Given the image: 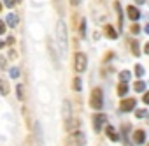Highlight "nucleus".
<instances>
[{
    "instance_id": "obj_1",
    "label": "nucleus",
    "mask_w": 149,
    "mask_h": 146,
    "mask_svg": "<svg viewBox=\"0 0 149 146\" xmlns=\"http://www.w3.org/2000/svg\"><path fill=\"white\" fill-rule=\"evenodd\" d=\"M56 37H58V48H60V53L65 55V53H67V28H65L63 20H60L58 25H56Z\"/></svg>"
},
{
    "instance_id": "obj_2",
    "label": "nucleus",
    "mask_w": 149,
    "mask_h": 146,
    "mask_svg": "<svg viewBox=\"0 0 149 146\" xmlns=\"http://www.w3.org/2000/svg\"><path fill=\"white\" fill-rule=\"evenodd\" d=\"M84 142H86L84 134H81V132H72V134L67 137L65 146H84Z\"/></svg>"
},
{
    "instance_id": "obj_3",
    "label": "nucleus",
    "mask_w": 149,
    "mask_h": 146,
    "mask_svg": "<svg viewBox=\"0 0 149 146\" xmlns=\"http://www.w3.org/2000/svg\"><path fill=\"white\" fill-rule=\"evenodd\" d=\"M90 104H91L93 109H102V107H104V95H102V90H100V88H93V90H91Z\"/></svg>"
},
{
    "instance_id": "obj_4",
    "label": "nucleus",
    "mask_w": 149,
    "mask_h": 146,
    "mask_svg": "<svg viewBox=\"0 0 149 146\" xmlns=\"http://www.w3.org/2000/svg\"><path fill=\"white\" fill-rule=\"evenodd\" d=\"M86 63H88V60H86V55L84 53H76V56H74V67H76V70L77 72H83V70H86Z\"/></svg>"
},
{
    "instance_id": "obj_5",
    "label": "nucleus",
    "mask_w": 149,
    "mask_h": 146,
    "mask_svg": "<svg viewBox=\"0 0 149 146\" xmlns=\"http://www.w3.org/2000/svg\"><path fill=\"white\" fill-rule=\"evenodd\" d=\"M105 123H107V116L104 113H98V114L93 116V128H95V132H100Z\"/></svg>"
},
{
    "instance_id": "obj_6",
    "label": "nucleus",
    "mask_w": 149,
    "mask_h": 146,
    "mask_svg": "<svg viewBox=\"0 0 149 146\" xmlns=\"http://www.w3.org/2000/svg\"><path fill=\"white\" fill-rule=\"evenodd\" d=\"M79 125H81V121L79 120H76V118H70V120H67V123H65V130L67 132H77L79 130Z\"/></svg>"
},
{
    "instance_id": "obj_7",
    "label": "nucleus",
    "mask_w": 149,
    "mask_h": 146,
    "mask_svg": "<svg viewBox=\"0 0 149 146\" xmlns=\"http://www.w3.org/2000/svg\"><path fill=\"white\" fill-rule=\"evenodd\" d=\"M119 109H121V111H125V113H128V111L135 109V99H125V100H121Z\"/></svg>"
},
{
    "instance_id": "obj_8",
    "label": "nucleus",
    "mask_w": 149,
    "mask_h": 146,
    "mask_svg": "<svg viewBox=\"0 0 149 146\" xmlns=\"http://www.w3.org/2000/svg\"><path fill=\"white\" fill-rule=\"evenodd\" d=\"M126 11H128V18H130L132 21H137V20L140 18V11H139L137 7H133V6H130V7H128Z\"/></svg>"
},
{
    "instance_id": "obj_9",
    "label": "nucleus",
    "mask_w": 149,
    "mask_h": 146,
    "mask_svg": "<svg viewBox=\"0 0 149 146\" xmlns=\"http://www.w3.org/2000/svg\"><path fill=\"white\" fill-rule=\"evenodd\" d=\"M133 141H135V144H144V141H146V132H144V130H135V132H133Z\"/></svg>"
},
{
    "instance_id": "obj_10",
    "label": "nucleus",
    "mask_w": 149,
    "mask_h": 146,
    "mask_svg": "<svg viewBox=\"0 0 149 146\" xmlns=\"http://www.w3.org/2000/svg\"><path fill=\"white\" fill-rule=\"evenodd\" d=\"M0 95H9V83L0 76Z\"/></svg>"
},
{
    "instance_id": "obj_11",
    "label": "nucleus",
    "mask_w": 149,
    "mask_h": 146,
    "mask_svg": "<svg viewBox=\"0 0 149 146\" xmlns=\"http://www.w3.org/2000/svg\"><path fill=\"white\" fill-rule=\"evenodd\" d=\"M18 14H14V13H11L9 16H7V23H9V27H16L18 25Z\"/></svg>"
},
{
    "instance_id": "obj_12",
    "label": "nucleus",
    "mask_w": 149,
    "mask_h": 146,
    "mask_svg": "<svg viewBox=\"0 0 149 146\" xmlns=\"http://www.w3.org/2000/svg\"><path fill=\"white\" fill-rule=\"evenodd\" d=\"M107 134H109V137H111V141H118L119 139V135L116 134V130L111 127V125H107Z\"/></svg>"
},
{
    "instance_id": "obj_13",
    "label": "nucleus",
    "mask_w": 149,
    "mask_h": 146,
    "mask_svg": "<svg viewBox=\"0 0 149 146\" xmlns=\"http://www.w3.org/2000/svg\"><path fill=\"white\" fill-rule=\"evenodd\" d=\"M130 76H132V74H130L128 70H123L121 74H119V79H121V83H123V85H126V83L130 81Z\"/></svg>"
},
{
    "instance_id": "obj_14",
    "label": "nucleus",
    "mask_w": 149,
    "mask_h": 146,
    "mask_svg": "<svg viewBox=\"0 0 149 146\" xmlns=\"http://www.w3.org/2000/svg\"><path fill=\"white\" fill-rule=\"evenodd\" d=\"M105 34H107L111 39H116V37H118V34L114 32V28H112L111 25H105Z\"/></svg>"
},
{
    "instance_id": "obj_15",
    "label": "nucleus",
    "mask_w": 149,
    "mask_h": 146,
    "mask_svg": "<svg viewBox=\"0 0 149 146\" xmlns=\"http://www.w3.org/2000/svg\"><path fill=\"white\" fill-rule=\"evenodd\" d=\"M133 90H135V92H144V90H146V83H144V81H137L135 86H133Z\"/></svg>"
},
{
    "instance_id": "obj_16",
    "label": "nucleus",
    "mask_w": 149,
    "mask_h": 146,
    "mask_svg": "<svg viewBox=\"0 0 149 146\" xmlns=\"http://www.w3.org/2000/svg\"><path fill=\"white\" fill-rule=\"evenodd\" d=\"M9 74H11V78H13V79H18V78H19V69H18V67H13Z\"/></svg>"
},
{
    "instance_id": "obj_17",
    "label": "nucleus",
    "mask_w": 149,
    "mask_h": 146,
    "mask_svg": "<svg viewBox=\"0 0 149 146\" xmlns=\"http://www.w3.org/2000/svg\"><path fill=\"white\" fill-rule=\"evenodd\" d=\"M132 51H133V55H135V56H139V55H140V49H139V42H137V41H133V42H132Z\"/></svg>"
},
{
    "instance_id": "obj_18",
    "label": "nucleus",
    "mask_w": 149,
    "mask_h": 146,
    "mask_svg": "<svg viewBox=\"0 0 149 146\" xmlns=\"http://www.w3.org/2000/svg\"><path fill=\"white\" fill-rule=\"evenodd\" d=\"M81 88H83L81 79H79V78H76V79H74V90H76V92H81Z\"/></svg>"
},
{
    "instance_id": "obj_19",
    "label": "nucleus",
    "mask_w": 149,
    "mask_h": 146,
    "mask_svg": "<svg viewBox=\"0 0 149 146\" xmlns=\"http://www.w3.org/2000/svg\"><path fill=\"white\" fill-rule=\"evenodd\" d=\"M126 92H128V88H126V85H123V83H119V86H118V93H119V95H126Z\"/></svg>"
},
{
    "instance_id": "obj_20",
    "label": "nucleus",
    "mask_w": 149,
    "mask_h": 146,
    "mask_svg": "<svg viewBox=\"0 0 149 146\" xmlns=\"http://www.w3.org/2000/svg\"><path fill=\"white\" fill-rule=\"evenodd\" d=\"M135 74H137L139 78L144 76V67H142V65H137V67H135Z\"/></svg>"
},
{
    "instance_id": "obj_21",
    "label": "nucleus",
    "mask_w": 149,
    "mask_h": 146,
    "mask_svg": "<svg viewBox=\"0 0 149 146\" xmlns=\"http://www.w3.org/2000/svg\"><path fill=\"white\" fill-rule=\"evenodd\" d=\"M135 114H137V118H146L147 116V109H139Z\"/></svg>"
},
{
    "instance_id": "obj_22",
    "label": "nucleus",
    "mask_w": 149,
    "mask_h": 146,
    "mask_svg": "<svg viewBox=\"0 0 149 146\" xmlns=\"http://www.w3.org/2000/svg\"><path fill=\"white\" fill-rule=\"evenodd\" d=\"M0 69H7V60L0 55Z\"/></svg>"
},
{
    "instance_id": "obj_23",
    "label": "nucleus",
    "mask_w": 149,
    "mask_h": 146,
    "mask_svg": "<svg viewBox=\"0 0 149 146\" xmlns=\"http://www.w3.org/2000/svg\"><path fill=\"white\" fill-rule=\"evenodd\" d=\"M84 34H86V21L83 20L81 21V37H84Z\"/></svg>"
},
{
    "instance_id": "obj_24",
    "label": "nucleus",
    "mask_w": 149,
    "mask_h": 146,
    "mask_svg": "<svg viewBox=\"0 0 149 146\" xmlns=\"http://www.w3.org/2000/svg\"><path fill=\"white\" fill-rule=\"evenodd\" d=\"M23 97H25V95H23V86L19 85V86H18V99H19V100H23Z\"/></svg>"
},
{
    "instance_id": "obj_25",
    "label": "nucleus",
    "mask_w": 149,
    "mask_h": 146,
    "mask_svg": "<svg viewBox=\"0 0 149 146\" xmlns=\"http://www.w3.org/2000/svg\"><path fill=\"white\" fill-rule=\"evenodd\" d=\"M4 2H6V6H7V7H13V6L16 4V0H4Z\"/></svg>"
},
{
    "instance_id": "obj_26",
    "label": "nucleus",
    "mask_w": 149,
    "mask_h": 146,
    "mask_svg": "<svg viewBox=\"0 0 149 146\" xmlns=\"http://www.w3.org/2000/svg\"><path fill=\"white\" fill-rule=\"evenodd\" d=\"M4 32H6V23H4V21H0V35H2Z\"/></svg>"
},
{
    "instance_id": "obj_27",
    "label": "nucleus",
    "mask_w": 149,
    "mask_h": 146,
    "mask_svg": "<svg viewBox=\"0 0 149 146\" xmlns=\"http://www.w3.org/2000/svg\"><path fill=\"white\" fill-rule=\"evenodd\" d=\"M139 32H140L139 25H133V27H132V34H139Z\"/></svg>"
},
{
    "instance_id": "obj_28",
    "label": "nucleus",
    "mask_w": 149,
    "mask_h": 146,
    "mask_svg": "<svg viewBox=\"0 0 149 146\" xmlns=\"http://www.w3.org/2000/svg\"><path fill=\"white\" fill-rule=\"evenodd\" d=\"M70 4H72V6H77V4H79V0H70Z\"/></svg>"
},
{
    "instance_id": "obj_29",
    "label": "nucleus",
    "mask_w": 149,
    "mask_h": 146,
    "mask_svg": "<svg viewBox=\"0 0 149 146\" xmlns=\"http://www.w3.org/2000/svg\"><path fill=\"white\" fill-rule=\"evenodd\" d=\"M135 2H137V4H144V2H146V0H135Z\"/></svg>"
},
{
    "instance_id": "obj_30",
    "label": "nucleus",
    "mask_w": 149,
    "mask_h": 146,
    "mask_svg": "<svg viewBox=\"0 0 149 146\" xmlns=\"http://www.w3.org/2000/svg\"><path fill=\"white\" fill-rule=\"evenodd\" d=\"M0 48H4V42H2V41H0Z\"/></svg>"
},
{
    "instance_id": "obj_31",
    "label": "nucleus",
    "mask_w": 149,
    "mask_h": 146,
    "mask_svg": "<svg viewBox=\"0 0 149 146\" xmlns=\"http://www.w3.org/2000/svg\"><path fill=\"white\" fill-rule=\"evenodd\" d=\"M0 9H2V4H0Z\"/></svg>"
},
{
    "instance_id": "obj_32",
    "label": "nucleus",
    "mask_w": 149,
    "mask_h": 146,
    "mask_svg": "<svg viewBox=\"0 0 149 146\" xmlns=\"http://www.w3.org/2000/svg\"><path fill=\"white\" fill-rule=\"evenodd\" d=\"M16 2H19V0H16Z\"/></svg>"
}]
</instances>
